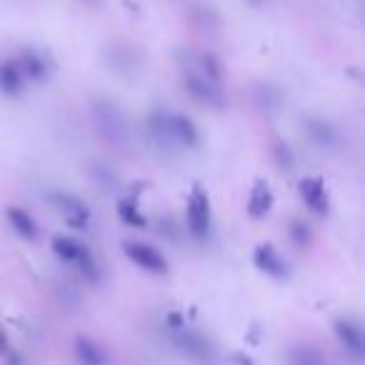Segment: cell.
<instances>
[{"instance_id":"9","label":"cell","mask_w":365,"mask_h":365,"mask_svg":"<svg viewBox=\"0 0 365 365\" xmlns=\"http://www.w3.org/2000/svg\"><path fill=\"white\" fill-rule=\"evenodd\" d=\"M298 193L303 198V203L310 208V213L315 215H328L330 210V198H328V190H325V182L320 178L310 175V178H303L298 185Z\"/></svg>"},{"instance_id":"16","label":"cell","mask_w":365,"mask_h":365,"mask_svg":"<svg viewBox=\"0 0 365 365\" xmlns=\"http://www.w3.org/2000/svg\"><path fill=\"white\" fill-rule=\"evenodd\" d=\"M26 88V76H23L18 61H0V93L3 96H21Z\"/></svg>"},{"instance_id":"25","label":"cell","mask_w":365,"mask_h":365,"mask_svg":"<svg viewBox=\"0 0 365 365\" xmlns=\"http://www.w3.org/2000/svg\"><path fill=\"white\" fill-rule=\"evenodd\" d=\"M81 3H86V6H98L101 0H81Z\"/></svg>"},{"instance_id":"20","label":"cell","mask_w":365,"mask_h":365,"mask_svg":"<svg viewBox=\"0 0 365 365\" xmlns=\"http://www.w3.org/2000/svg\"><path fill=\"white\" fill-rule=\"evenodd\" d=\"M290 365H330L328 358L313 345H293L288 353Z\"/></svg>"},{"instance_id":"10","label":"cell","mask_w":365,"mask_h":365,"mask_svg":"<svg viewBox=\"0 0 365 365\" xmlns=\"http://www.w3.org/2000/svg\"><path fill=\"white\" fill-rule=\"evenodd\" d=\"M333 330H335V338L340 340L345 350L355 358H363L365 353V335H363V328H360L358 320L353 318H338L333 323Z\"/></svg>"},{"instance_id":"19","label":"cell","mask_w":365,"mask_h":365,"mask_svg":"<svg viewBox=\"0 0 365 365\" xmlns=\"http://www.w3.org/2000/svg\"><path fill=\"white\" fill-rule=\"evenodd\" d=\"M76 355L81 365H106V353L91 338H76Z\"/></svg>"},{"instance_id":"12","label":"cell","mask_w":365,"mask_h":365,"mask_svg":"<svg viewBox=\"0 0 365 365\" xmlns=\"http://www.w3.org/2000/svg\"><path fill=\"white\" fill-rule=\"evenodd\" d=\"M305 130H308L310 140L323 150H335L340 145V130L325 118H305Z\"/></svg>"},{"instance_id":"5","label":"cell","mask_w":365,"mask_h":365,"mask_svg":"<svg viewBox=\"0 0 365 365\" xmlns=\"http://www.w3.org/2000/svg\"><path fill=\"white\" fill-rule=\"evenodd\" d=\"M185 218H188V230L195 238H203L210 228V198L205 188L193 185L188 195V208H185Z\"/></svg>"},{"instance_id":"13","label":"cell","mask_w":365,"mask_h":365,"mask_svg":"<svg viewBox=\"0 0 365 365\" xmlns=\"http://www.w3.org/2000/svg\"><path fill=\"white\" fill-rule=\"evenodd\" d=\"M106 56H108L106 61H108V66H110V71L120 73V76L140 68V53L130 46H123V43L120 46H110Z\"/></svg>"},{"instance_id":"1","label":"cell","mask_w":365,"mask_h":365,"mask_svg":"<svg viewBox=\"0 0 365 365\" xmlns=\"http://www.w3.org/2000/svg\"><path fill=\"white\" fill-rule=\"evenodd\" d=\"M178 66H180V81L185 86V91L195 98L198 103L208 108H225V93L223 83H215L213 78H208L198 68L193 58V51H180L178 53Z\"/></svg>"},{"instance_id":"6","label":"cell","mask_w":365,"mask_h":365,"mask_svg":"<svg viewBox=\"0 0 365 365\" xmlns=\"http://www.w3.org/2000/svg\"><path fill=\"white\" fill-rule=\"evenodd\" d=\"M51 203L53 208L61 213V218L66 220L71 228L76 230H86L91 225V210L88 205L83 203L78 195H71V193H53L51 195Z\"/></svg>"},{"instance_id":"3","label":"cell","mask_w":365,"mask_h":365,"mask_svg":"<svg viewBox=\"0 0 365 365\" xmlns=\"http://www.w3.org/2000/svg\"><path fill=\"white\" fill-rule=\"evenodd\" d=\"M51 245H53V253H56L58 258L66 260V263L78 265V270H81L88 280H93V283H96L101 273H98L96 258H93V253L86 248V245L78 243L76 238H68V235H56Z\"/></svg>"},{"instance_id":"14","label":"cell","mask_w":365,"mask_h":365,"mask_svg":"<svg viewBox=\"0 0 365 365\" xmlns=\"http://www.w3.org/2000/svg\"><path fill=\"white\" fill-rule=\"evenodd\" d=\"M273 193H270L268 182L263 180V178H258V180L253 182V188H250V195H248V215L250 218H265V215L270 213V208H273Z\"/></svg>"},{"instance_id":"22","label":"cell","mask_w":365,"mask_h":365,"mask_svg":"<svg viewBox=\"0 0 365 365\" xmlns=\"http://www.w3.org/2000/svg\"><path fill=\"white\" fill-rule=\"evenodd\" d=\"M288 233H290V240H293L298 248H308V245H310V230H308V225H305L303 220H293Z\"/></svg>"},{"instance_id":"26","label":"cell","mask_w":365,"mask_h":365,"mask_svg":"<svg viewBox=\"0 0 365 365\" xmlns=\"http://www.w3.org/2000/svg\"><path fill=\"white\" fill-rule=\"evenodd\" d=\"M245 3H250V6H260L263 0H245Z\"/></svg>"},{"instance_id":"15","label":"cell","mask_w":365,"mask_h":365,"mask_svg":"<svg viewBox=\"0 0 365 365\" xmlns=\"http://www.w3.org/2000/svg\"><path fill=\"white\" fill-rule=\"evenodd\" d=\"M16 61L21 66L23 76L31 78V81H43L48 76V58L38 48H23Z\"/></svg>"},{"instance_id":"2","label":"cell","mask_w":365,"mask_h":365,"mask_svg":"<svg viewBox=\"0 0 365 365\" xmlns=\"http://www.w3.org/2000/svg\"><path fill=\"white\" fill-rule=\"evenodd\" d=\"M148 125H150V133L155 135V140L160 145L195 148L200 140L195 123L188 115H182V113H153Z\"/></svg>"},{"instance_id":"18","label":"cell","mask_w":365,"mask_h":365,"mask_svg":"<svg viewBox=\"0 0 365 365\" xmlns=\"http://www.w3.org/2000/svg\"><path fill=\"white\" fill-rule=\"evenodd\" d=\"M138 195H140V190H133L130 195L120 198V203H118V215H120V218L125 220L128 225H135V228H145L148 220L143 218L140 210H138Z\"/></svg>"},{"instance_id":"21","label":"cell","mask_w":365,"mask_h":365,"mask_svg":"<svg viewBox=\"0 0 365 365\" xmlns=\"http://www.w3.org/2000/svg\"><path fill=\"white\" fill-rule=\"evenodd\" d=\"M270 153H273V160L278 163V168H283V170H290V168L295 165L293 150L288 148V143L275 140V143H273V148H270Z\"/></svg>"},{"instance_id":"11","label":"cell","mask_w":365,"mask_h":365,"mask_svg":"<svg viewBox=\"0 0 365 365\" xmlns=\"http://www.w3.org/2000/svg\"><path fill=\"white\" fill-rule=\"evenodd\" d=\"M253 263H255V268H258L260 273L270 275V278H275V280L288 278V273H290L285 258L270 243H263V245H258V248H255Z\"/></svg>"},{"instance_id":"24","label":"cell","mask_w":365,"mask_h":365,"mask_svg":"<svg viewBox=\"0 0 365 365\" xmlns=\"http://www.w3.org/2000/svg\"><path fill=\"white\" fill-rule=\"evenodd\" d=\"M11 353V340H8L6 330L0 328V355H8Z\"/></svg>"},{"instance_id":"7","label":"cell","mask_w":365,"mask_h":365,"mask_svg":"<svg viewBox=\"0 0 365 365\" xmlns=\"http://www.w3.org/2000/svg\"><path fill=\"white\" fill-rule=\"evenodd\" d=\"M173 343H175L182 353L190 355V358H195V360L213 358V345L208 343V338H205L203 333H198V330L185 328L182 323L178 325V328H173Z\"/></svg>"},{"instance_id":"8","label":"cell","mask_w":365,"mask_h":365,"mask_svg":"<svg viewBox=\"0 0 365 365\" xmlns=\"http://www.w3.org/2000/svg\"><path fill=\"white\" fill-rule=\"evenodd\" d=\"M123 250H125L128 258H130L138 268L145 270V273H153V275H165L168 273V260L163 258L153 245L128 240V243H123Z\"/></svg>"},{"instance_id":"17","label":"cell","mask_w":365,"mask_h":365,"mask_svg":"<svg viewBox=\"0 0 365 365\" xmlns=\"http://www.w3.org/2000/svg\"><path fill=\"white\" fill-rule=\"evenodd\" d=\"M8 220L11 225L16 228V233L26 240H33L38 238V223L33 220V215L23 208H8Z\"/></svg>"},{"instance_id":"23","label":"cell","mask_w":365,"mask_h":365,"mask_svg":"<svg viewBox=\"0 0 365 365\" xmlns=\"http://www.w3.org/2000/svg\"><path fill=\"white\" fill-rule=\"evenodd\" d=\"M258 101H260V106H270V101L278 106L280 103V96L275 93V88H270V86H260L258 88Z\"/></svg>"},{"instance_id":"4","label":"cell","mask_w":365,"mask_h":365,"mask_svg":"<svg viewBox=\"0 0 365 365\" xmlns=\"http://www.w3.org/2000/svg\"><path fill=\"white\" fill-rule=\"evenodd\" d=\"M93 120H96L98 130L103 133L106 140L113 145H120L125 140V118H123L120 108L110 101H96L93 103Z\"/></svg>"}]
</instances>
